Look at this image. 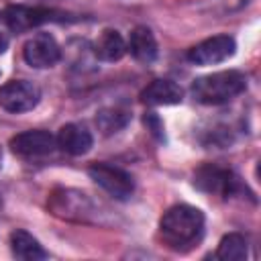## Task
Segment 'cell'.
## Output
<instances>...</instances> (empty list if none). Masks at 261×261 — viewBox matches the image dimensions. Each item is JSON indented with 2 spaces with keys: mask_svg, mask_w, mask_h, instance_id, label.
I'll use <instances>...</instances> for the list:
<instances>
[{
  "mask_svg": "<svg viewBox=\"0 0 261 261\" xmlns=\"http://www.w3.org/2000/svg\"><path fill=\"white\" fill-rule=\"evenodd\" d=\"M145 124L151 128V133H153V135H157L159 139H163V124H161V120L157 118V114H155V112H149V114L145 116Z\"/></svg>",
  "mask_w": 261,
  "mask_h": 261,
  "instance_id": "cell-18",
  "label": "cell"
},
{
  "mask_svg": "<svg viewBox=\"0 0 261 261\" xmlns=\"http://www.w3.org/2000/svg\"><path fill=\"white\" fill-rule=\"evenodd\" d=\"M35 2H55V0H35Z\"/></svg>",
  "mask_w": 261,
  "mask_h": 261,
  "instance_id": "cell-21",
  "label": "cell"
},
{
  "mask_svg": "<svg viewBox=\"0 0 261 261\" xmlns=\"http://www.w3.org/2000/svg\"><path fill=\"white\" fill-rule=\"evenodd\" d=\"M130 120V114L122 108H102L96 114V126L104 133V135H114L118 130H122Z\"/></svg>",
  "mask_w": 261,
  "mask_h": 261,
  "instance_id": "cell-17",
  "label": "cell"
},
{
  "mask_svg": "<svg viewBox=\"0 0 261 261\" xmlns=\"http://www.w3.org/2000/svg\"><path fill=\"white\" fill-rule=\"evenodd\" d=\"M247 251H249L247 239L239 232H228L220 239L218 249H216V257L222 261H243L247 257Z\"/></svg>",
  "mask_w": 261,
  "mask_h": 261,
  "instance_id": "cell-16",
  "label": "cell"
},
{
  "mask_svg": "<svg viewBox=\"0 0 261 261\" xmlns=\"http://www.w3.org/2000/svg\"><path fill=\"white\" fill-rule=\"evenodd\" d=\"M184 98V90L171 82V80H153L143 92H141V102L149 106H167V104H177Z\"/></svg>",
  "mask_w": 261,
  "mask_h": 261,
  "instance_id": "cell-12",
  "label": "cell"
},
{
  "mask_svg": "<svg viewBox=\"0 0 261 261\" xmlns=\"http://www.w3.org/2000/svg\"><path fill=\"white\" fill-rule=\"evenodd\" d=\"M194 186L200 192L212 194V196H220V198H232L243 194L247 188L243 186L241 177L222 165L216 163H204L196 169L194 173Z\"/></svg>",
  "mask_w": 261,
  "mask_h": 261,
  "instance_id": "cell-3",
  "label": "cell"
},
{
  "mask_svg": "<svg viewBox=\"0 0 261 261\" xmlns=\"http://www.w3.org/2000/svg\"><path fill=\"white\" fill-rule=\"evenodd\" d=\"M159 232L171 249H188L204 232V214L188 204L171 206L159 220Z\"/></svg>",
  "mask_w": 261,
  "mask_h": 261,
  "instance_id": "cell-1",
  "label": "cell"
},
{
  "mask_svg": "<svg viewBox=\"0 0 261 261\" xmlns=\"http://www.w3.org/2000/svg\"><path fill=\"white\" fill-rule=\"evenodd\" d=\"M0 206H2V198H0Z\"/></svg>",
  "mask_w": 261,
  "mask_h": 261,
  "instance_id": "cell-23",
  "label": "cell"
},
{
  "mask_svg": "<svg viewBox=\"0 0 261 261\" xmlns=\"http://www.w3.org/2000/svg\"><path fill=\"white\" fill-rule=\"evenodd\" d=\"M10 251L16 259H24V261H37L47 257V251L41 247V243L33 234L20 228L12 230L10 234Z\"/></svg>",
  "mask_w": 261,
  "mask_h": 261,
  "instance_id": "cell-15",
  "label": "cell"
},
{
  "mask_svg": "<svg viewBox=\"0 0 261 261\" xmlns=\"http://www.w3.org/2000/svg\"><path fill=\"white\" fill-rule=\"evenodd\" d=\"M57 147V139L49 130H24L10 139V149L20 157H43Z\"/></svg>",
  "mask_w": 261,
  "mask_h": 261,
  "instance_id": "cell-10",
  "label": "cell"
},
{
  "mask_svg": "<svg viewBox=\"0 0 261 261\" xmlns=\"http://www.w3.org/2000/svg\"><path fill=\"white\" fill-rule=\"evenodd\" d=\"M220 2H226V4H228V8H239V6L247 4V0H220Z\"/></svg>",
  "mask_w": 261,
  "mask_h": 261,
  "instance_id": "cell-20",
  "label": "cell"
},
{
  "mask_svg": "<svg viewBox=\"0 0 261 261\" xmlns=\"http://www.w3.org/2000/svg\"><path fill=\"white\" fill-rule=\"evenodd\" d=\"M0 165H2V151H0Z\"/></svg>",
  "mask_w": 261,
  "mask_h": 261,
  "instance_id": "cell-22",
  "label": "cell"
},
{
  "mask_svg": "<svg viewBox=\"0 0 261 261\" xmlns=\"http://www.w3.org/2000/svg\"><path fill=\"white\" fill-rule=\"evenodd\" d=\"M6 47H8V37H6V33L0 29V55L6 51Z\"/></svg>",
  "mask_w": 261,
  "mask_h": 261,
  "instance_id": "cell-19",
  "label": "cell"
},
{
  "mask_svg": "<svg viewBox=\"0 0 261 261\" xmlns=\"http://www.w3.org/2000/svg\"><path fill=\"white\" fill-rule=\"evenodd\" d=\"M22 57L31 67L45 69V67H53L61 59V49L49 33H37L24 43Z\"/></svg>",
  "mask_w": 261,
  "mask_h": 261,
  "instance_id": "cell-9",
  "label": "cell"
},
{
  "mask_svg": "<svg viewBox=\"0 0 261 261\" xmlns=\"http://www.w3.org/2000/svg\"><path fill=\"white\" fill-rule=\"evenodd\" d=\"M88 175L112 198L116 200H128L135 192V179L133 175L112 163H92L88 167Z\"/></svg>",
  "mask_w": 261,
  "mask_h": 261,
  "instance_id": "cell-6",
  "label": "cell"
},
{
  "mask_svg": "<svg viewBox=\"0 0 261 261\" xmlns=\"http://www.w3.org/2000/svg\"><path fill=\"white\" fill-rule=\"evenodd\" d=\"M49 208L55 216L77 220V222H92V216H98L96 204L82 192L75 190H57L51 194Z\"/></svg>",
  "mask_w": 261,
  "mask_h": 261,
  "instance_id": "cell-5",
  "label": "cell"
},
{
  "mask_svg": "<svg viewBox=\"0 0 261 261\" xmlns=\"http://www.w3.org/2000/svg\"><path fill=\"white\" fill-rule=\"evenodd\" d=\"M247 90V77L245 73L237 69L228 71H216L210 75H202L194 80L192 84V96L196 102L206 104V106H218L224 104L239 94Z\"/></svg>",
  "mask_w": 261,
  "mask_h": 261,
  "instance_id": "cell-2",
  "label": "cell"
},
{
  "mask_svg": "<svg viewBox=\"0 0 261 261\" xmlns=\"http://www.w3.org/2000/svg\"><path fill=\"white\" fill-rule=\"evenodd\" d=\"M55 139H57V147L67 155H84L92 149L94 143L92 133L84 124H75V122L63 124Z\"/></svg>",
  "mask_w": 261,
  "mask_h": 261,
  "instance_id": "cell-11",
  "label": "cell"
},
{
  "mask_svg": "<svg viewBox=\"0 0 261 261\" xmlns=\"http://www.w3.org/2000/svg\"><path fill=\"white\" fill-rule=\"evenodd\" d=\"M234 51H237V43L232 37L216 35V37H210V39L198 43L196 47H192L188 51V61H192L196 65H216V63H222L228 57H232Z\"/></svg>",
  "mask_w": 261,
  "mask_h": 261,
  "instance_id": "cell-8",
  "label": "cell"
},
{
  "mask_svg": "<svg viewBox=\"0 0 261 261\" xmlns=\"http://www.w3.org/2000/svg\"><path fill=\"white\" fill-rule=\"evenodd\" d=\"M126 53V43L122 35L114 29H106L94 43V55L102 61H118Z\"/></svg>",
  "mask_w": 261,
  "mask_h": 261,
  "instance_id": "cell-14",
  "label": "cell"
},
{
  "mask_svg": "<svg viewBox=\"0 0 261 261\" xmlns=\"http://www.w3.org/2000/svg\"><path fill=\"white\" fill-rule=\"evenodd\" d=\"M69 14L55 10V8H47V6H24V4H12L8 6L0 18L4 22V27L12 33H24L29 29H35L39 24L45 22H53V20H63Z\"/></svg>",
  "mask_w": 261,
  "mask_h": 261,
  "instance_id": "cell-4",
  "label": "cell"
},
{
  "mask_svg": "<svg viewBox=\"0 0 261 261\" xmlns=\"http://www.w3.org/2000/svg\"><path fill=\"white\" fill-rule=\"evenodd\" d=\"M41 100V90L27 80H12L0 88V108L12 114L33 110Z\"/></svg>",
  "mask_w": 261,
  "mask_h": 261,
  "instance_id": "cell-7",
  "label": "cell"
},
{
  "mask_svg": "<svg viewBox=\"0 0 261 261\" xmlns=\"http://www.w3.org/2000/svg\"><path fill=\"white\" fill-rule=\"evenodd\" d=\"M126 49L141 63H151L157 59V41H155L151 29H147V27H135L133 29Z\"/></svg>",
  "mask_w": 261,
  "mask_h": 261,
  "instance_id": "cell-13",
  "label": "cell"
}]
</instances>
